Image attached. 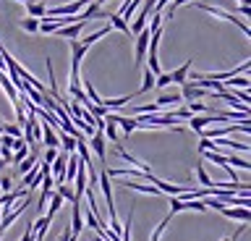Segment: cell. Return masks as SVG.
Instances as JSON below:
<instances>
[{
  "mask_svg": "<svg viewBox=\"0 0 251 241\" xmlns=\"http://www.w3.org/2000/svg\"><path fill=\"white\" fill-rule=\"evenodd\" d=\"M188 71H191V60H186L180 68H176V71H170V74H157L154 76V87L157 89H165L168 84H183L188 79Z\"/></svg>",
  "mask_w": 251,
  "mask_h": 241,
  "instance_id": "cell-1",
  "label": "cell"
},
{
  "mask_svg": "<svg viewBox=\"0 0 251 241\" xmlns=\"http://www.w3.org/2000/svg\"><path fill=\"white\" fill-rule=\"evenodd\" d=\"M196 8H201V11H207V13H212V16H217V19H225V21H230V24H235L241 29L243 34H251V29H249V24L243 19H238V16H233V13H227V11H223V8H215V5H204V3H199Z\"/></svg>",
  "mask_w": 251,
  "mask_h": 241,
  "instance_id": "cell-2",
  "label": "cell"
},
{
  "mask_svg": "<svg viewBox=\"0 0 251 241\" xmlns=\"http://www.w3.org/2000/svg\"><path fill=\"white\" fill-rule=\"evenodd\" d=\"M84 231V215H81V202H71V241L78 239Z\"/></svg>",
  "mask_w": 251,
  "mask_h": 241,
  "instance_id": "cell-3",
  "label": "cell"
},
{
  "mask_svg": "<svg viewBox=\"0 0 251 241\" xmlns=\"http://www.w3.org/2000/svg\"><path fill=\"white\" fill-rule=\"evenodd\" d=\"M149 37H152V29H149V27H144V29L136 34V66H141V63H144V58H147Z\"/></svg>",
  "mask_w": 251,
  "mask_h": 241,
  "instance_id": "cell-4",
  "label": "cell"
},
{
  "mask_svg": "<svg viewBox=\"0 0 251 241\" xmlns=\"http://www.w3.org/2000/svg\"><path fill=\"white\" fill-rule=\"evenodd\" d=\"M220 213H223L225 217H230V220H238V223H249L251 220V210L249 207H241V205H235V207H220Z\"/></svg>",
  "mask_w": 251,
  "mask_h": 241,
  "instance_id": "cell-5",
  "label": "cell"
},
{
  "mask_svg": "<svg viewBox=\"0 0 251 241\" xmlns=\"http://www.w3.org/2000/svg\"><path fill=\"white\" fill-rule=\"evenodd\" d=\"M121 186H123V189H133V191H141V194H152V197H162V191L157 189L154 184H152V186H149V184H136V181H131V178H126V176H123Z\"/></svg>",
  "mask_w": 251,
  "mask_h": 241,
  "instance_id": "cell-6",
  "label": "cell"
},
{
  "mask_svg": "<svg viewBox=\"0 0 251 241\" xmlns=\"http://www.w3.org/2000/svg\"><path fill=\"white\" fill-rule=\"evenodd\" d=\"M92 150L97 152V158L105 162V152H107V139H105V131L102 129H94V134H92Z\"/></svg>",
  "mask_w": 251,
  "mask_h": 241,
  "instance_id": "cell-7",
  "label": "cell"
},
{
  "mask_svg": "<svg viewBox=\"0 0 251 241\" xmlns=\"http://www.w3.org/2000/svg\"><path fill=\"white\" fill-rule=\"evenodd\" d=\"M66 155H55V158L50 160V173H52V181L55 184H66L63 181V173H66Z\"/></svg>",
  "mask_w": 251,
  "mask_h": 241,
  "instance_id": "cell-8",
  "label": "cell"
},
{
  "mask_svg": "<svg viewBox=\"0 0 251 241\" xmlns=\"http://www.w3.org/2000/svg\"><path fill=\"white\" fill-rule=\"evenodd\" d=\"M86 21H74V24H66V27H58L55 29V37H66V40H76L78 34H81V29H84Z\"/></svg>",
  "mask_w": 251,
  "mask_h": 241,
  "instance_id": "cell-9",
  "label": "cell"
},
{
  "mask_svg": "<svg viewBox=\"0 0 251 241\" xmlns=\"http://www.w3.org/2000/svg\"><path fill=\"white\" fill-rule=\"evenodd\" d=\"M223 87L225 89H249V76L246 74H235V76H230V79H225L223 81Z\"/></svg>",
  "mask_w": 251,
  "mask_h": 241,
  "instance_id": "cell-10",
  "label": "cell"
},
{
  "mask_svg": "<svg viewBox=\"0 0 251 241\" xmlns=\"http://www.w3.org/2000/svg\"><path fill=\"white\" fill-rule=\"evenodd\" d=\"M78 162H81L78 155H71V158L66 160V173H63V181H74V176H76V170H78Z\"/></svg>",
  "mask_w": 251,
  "mask_h": 241,
  "instance_id": "cell-11",
  "label": "cell"
},
{
  "mask_svg": "<svg viewBox=\"0 0 251 241\" xmlns=\"http://www.w3.org/2000/svg\"><path fill=\"white\" fill-rule=\"evenodd\" d=\"M141 3H144V0H126V3H123V8L118 11V16H121L123 21H131V16H133V11H136L139 5H141Z\"/></svg>",
  "mask_w": 251,
  "mask_h": 241,
  "instance_id": "cell-12",
  "label": "cell"
},
{
  "mask_svg": "<svg viewBox=\"0 0 251 241\" xmlns=\"http://www.w3.org/2000/svg\"><path fill=\"white\" fill-rule=\"evenodd\" d=\"M110 29H113V27H102V29H97V32H94V34H89V37H84V40H78V42H81L84 45V48H92V45L94 42H100L102 40V37H105V34H110Z\"/></svg>",
  "mask_w": 251,
  "mask_h": 241,
  "instance_id": "cell-13",
  "label": "cell"
},
{
  "mask_svg": "<svg viewBox=\"0 0 251 241\" xmlns=\"http://www.w3.org/2000/svg\"><path fill=\"white\" fill-rule=\"evenodd\" d=\"M105 16L110 19V27H113V29H118V32H123L126 37H131V34H128V21H123L121 16H118V13H105Z\"/></svg>",
  "mask_w": 251,
  "mask_h": 241,
  "instance_id": "cell-14",
  "label": "cell"
},
{
  "mask_svg": "<svg viewBox=\"0 0 251 241\" xmlns=\"http://www.w3.org/2000/svg\"><path fill=\"white\" fill-rule=\"evenodd\" d=\"M180 103H183V97H180V95H160V97H157V105H160V107H176Z\"/></svg>",
  "mask_w": 251,
  "mask_h": 241,
  "instance_id": "cell-15",
  "label": "cell"
},
{
  "mask_svg": "<svg viewBox=\"0 0 251 241\" xmlns=\"http://www.w3.org/2000/svg\"><path fill=\"white\" fill-rule=\"evenodd\" d=\"M45 11H47V5L45 3H26V16H34V19H42L45 16Z\"/></svg>",
  "mask_w": 251,
  "mask_h": 241,
  "instance_id": "cell-16",
  "label": "cell"
},
{
  "mask_svg": "<svg viewBox=\"0 0 251 241\" xmlns=\"http://www.w3.org/2000/svg\"><path fill=\"white\" fill-rule=\"evenodd\" d=\"M152 87H154V74L149 71V68H144V81H141V89L136 92V97H139V95H147Z\"/></svg>",
  "mask_w": 251,
  "mask_h": 241,
  "instance_id": "cell-17",
  "label": "cell"
},
{
  "mask_svg": "<svg viewBox=\"0 0 251 241\" xmlns=\"http://www.w3.org/2000/svg\"><path fill=\"white\" fill-rule=\"evenodd\" d=\"M21 29L24 32H39V19H34V16L21 19Z\"/></svg>",
  "mask_w": 251,
  "mask_h": 241,
  "instance_id": "cell-18",
  "label": "cell"
},
{
  "mask_svg": "<svg viewBox=\"0 0 251 241\" xmlns=\"http://www.w3.org/2000/svg\"><path fill=\"white\" fill-rule=\"evenodd\" d=\"M170 217H173V213H170L168 217H162V220H160V223H157V228L152 231V239H149V241H160V236H162V233H165V225H168V223H170Z\"/></svg>",
  "mask_w": 251,
  "mask_h": 241,
  "instance_id": "cell-19",
  "label": "cell"
},
{
  "mask_svg": "<svg viewBox=\"0 0 251 241\" xmlns=\"http://www.w3.org/2000/svg\"><path fill=\"white\" fill-rule=\"evenodd\" d=\"M55 189H58V194H60L63 199L76 202V197H74V189H71V186H66V184H55Z\"/></svg>",
  "mask_w": 251,
  "mask_h": 241,
  "instance_id": "cell-20",
  "label": "cell"
},
{
  "mask_svg": "<svg viewBox=\"0 0 251 241\" xmlns=\"http://www.w3.org/2000/svg\"><path fill=\"white\" fill-rule=\"evenodd\" d=\"M29 155V150H26V144H21V147H16V152H11V165H16V162H21L24 158Z\"/></svg>",
  "mask_w": 251,
  "mask_h": 241,
  "instance_id": "cell-21",
  "label": "cell"
},
{
  "mask_svg": "<svg viewBox=\"0 0 251 241\" xmlns=\"http://www.w3.org/2000/svg\"><path fill=\"white\" fill-rule=\"evenodd\" d=\"M196 178H199V184H201V186H212V178L207 176V170H204L201 162H196Z\"/></svg>",
  "mask_w": 251,
  "mask_h": 241,
  "instance_id": "cell-22",
  "label": "cell"
},
{
  "mask_svg": "<svg viewBox=\"0 0 251 241\" xmlns=\"http://www.w3.org/2000/svg\"><path fill=\"white\" fill-rule=\"evenodd\" d=\"M3 134H8V136H24V129L16 126V123H3Z\"/></svg>",
  "mask_w": 251,
  "mask_h": 241,
  "instance_id": "cell-23",
  "label": "cell"
},
{
  "mask_svg": "<svg viewBox=\"0 0 251 241\" xmlns=\"http://www.w3.org/2000/svg\"><path fill=\"white\" fill-rule=\"evenodd\" d=\"M34 162H37V155H34V152H29V160H26V162H24V160H21V162H16V165H19V173L24 176L31 165H34Z\"/></svg>",
  "mask_w": 251,
  "mask_h": 241,
  "instance_id": "cell-24",
  "label": "cell"
},
{
  "mask_svg": "<svg viewBox=\"0 0 251 241\" xmlns=\"http://www.w3.org/2000/svg\"><path fill=\"white\" fill-rule=\"evenodd\" d=\"M188 110H191V115H194V113H207L209 107L204 103H194V100H188Z\"/></svg>",
  "mask_w": 251,
  "mask_h": 241,
  "instance_id": "cell-25",
  "label": "cell"
},
{
  "mask_svg": "<svg viewBox=\"0 0 251 241\" xmlns=\"http://www.w3.org/2000/svg\"><path fill=\"white\" fill-rule=\"evenodd\" d=\"M243 231H246V223H243V225H241V228H238V231H235V236H227V239H223V241H238Z\"/></svg>",
  "mask_w": 251,
  "mask_h": 241,
  "instance_id": "cell-26",
  "label": "cell"
},
{
  "mask_svg": "<svg viewBox=\"0 0 251 241\" xmlns=\"http://www.w3.org/2000/svg\"><path fill=\"white\" fill-rule=\"evenodd\" d=\"M5 168H8V162H5L3 158H0V173H5Z\"/></svg>",
  "mask_w": 251,
  "mask_h": 241,
  "instance_id": "cell-27",
  "label": "cell"
},
{
  "mask_svg": "<svg viewBox=\"0 0 251 241\" xmlns=\"http://www.w3.org/2000/svg\"><path fill=\"white\" fill-rule=\"evenodd\" d=\"M19 3H24V5H26V3H31V0H19Z\"/></svg>",
  "mask_w": 251,
  "mask_h": 241,
  "instance_id": "cell-28",
  "label": "cell"
}]
</instances>
